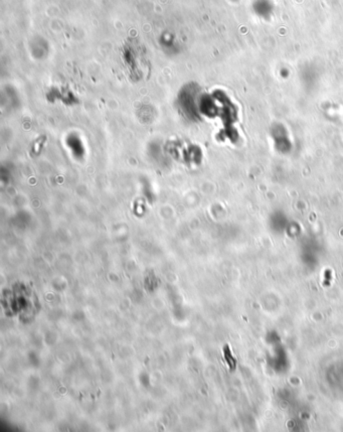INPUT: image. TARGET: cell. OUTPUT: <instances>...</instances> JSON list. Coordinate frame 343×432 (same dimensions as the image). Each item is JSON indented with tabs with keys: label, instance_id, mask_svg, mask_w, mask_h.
<instances>
[{
	"label": "cell",
	"instance_id": "6da1fadb",
	"mask_svg": "<svg viewBox=\"0 0 343 432\" xmlns=\"http://www.w3.org/2000/svg\"><path fill=\"white\" fill-rule=\"evenodd\" d=\"M225 358H226L227 363H228L229 369L235 370L236 368V360L235 358L231 356V349L228 346L225 347L224 349Z\"/></svg>",
	"mask_w": 343,
	"mask_h": 432
}]
</instances>
